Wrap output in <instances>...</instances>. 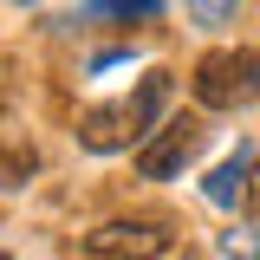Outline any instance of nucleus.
I'll list each match as a JSON object with an SVG mask.
<instances>
[{"mask_svg": "<svg viewBox=\"0 0 260 260\" xmlns=\"http://www.w3.org/2000/svg\"><path fill=\"white\" fill-rule=\"evenodd\" d=\"M32 169H39V156H32L26 143H7V150H0V182H7V189H20Z\"/></svg>", "mask_w": 260, "mask_h": 260, "instance_id": "6", "label": "nucleus"}, {"mask_svg": "<svg viewBox=\"0 0 260 260\" xmlns=\"http://www.w3.org/2000/svg\"><path fill=\"white\" fill-rule=\"evenodd\" d=\"M189 98L202 111H247L260 98V52L254 46H215L189 72Z\"/></svg>", "mask_w": 260, "mask_h": 260, "instance_id": "2", "label": "nucleus"}, {"mask_svg": "<svg viewBox=\"0 0 260 260\" xmlns=\"http://www.w3.org/2000/svg\"><path fill=\"white\" fill-rule=\"evenodd\" d=\"M169 91H176V78H169V72H150L130 98L91 104V111L78 117V143L98 150V156H111V150H143V143L156 137L162 111H169Z\"/></svg>", "mask_w": 260, "mask_h": 260, "instance_id": "1", "label": "nucleus"}, {"mask_svg": "<svg viewBox=\"0 0 260 260\" xmlns=\"http://www.w3.org/2000/svg\"><path fill=\"white\" fill-rule=\"evenodd\" d=\"M234 7H241V0H189V13L202 20V26H221V20H234Z\"/></svg>", "mask_w": 260, "mask_h": 260, "instance_id": "7", "label": "nucleus"}, {"mask_svg": "<svg viewBox=\"0 0 260 260\" xmlns=\"http://www.w3.org/2000/svg\"><path fill=\"white\" fill-rule=\"evenodd\" d=\"M247 215H260V162H254V176H247V202H241Z\"/></svg>", "mask_w": 260, "mask_h": 260, "instance_id": "9", "label": "nucleus"}, {"mask_svg": "<svg viewBox=\"0 0 260 260\" xmlns=\"http://www.w3.org/2000/svg\"><path fill=\"white\" fill-rule=\"evenodd\" d=\"M202 137H208V130H202V117H162L156 137L137 150V176H143V182H169V176H176V169L202 150Z\"/></svg>", "mask_w": 260, "mask_h": 260, "instance_id": "3", "label": "nucleus"}, {"mask_svg": "<svg viewBox=\"0 0 260 260\" xmlns=\"http://www.w3.org/2000/svg\"><path fill=\"white\" fill-rule=\"evenodd\" d=\"M247 176H254V156L247 150H234V156L208 176V202L215 208H234V202H247Z\"/></svg>", "mask_w": 260, "mask_h": 260, "instance_id": "5", "label": "nucleus"}, {"mask_svg": "<svg viewBox=\"0 0 260 260\" xmlns=\"http://www.w3.org/2000/svg\"><path fill=\"white\" fill-rule=\"evenodd\" d=\"M7 104H13V65H7V52H0V117H7Z\"/></svg>", "mask_w": 260, "mask_h": 260, "instance_id": "8", "label": "nucleus"}, {"mask_svg": "<svg viewBox=\"0 0 260 260\" xmlns=\"http://www.w3.org/2000/svg\"><path fill=\"white\" fill-rule=\"evenodd\" d=\"M85 254L91 260H162L169 234L156 221H104V228L85 234Z\"/></svg>", "mask_w": 260, "mask_h": 260, "instance_id": "4", "label": "nucleus"}, {"mask_svg": "<svg viewBox=\"0 0 260 260\" xmlns=\"http://www.w3.org/2000/svg\"><path fill=\"white\" fill-rule=\"evenodd\" d=\"M0 260H7V254H0Z\"/></svg>", "mask_w": 260, "mask_h": 260, "instance_id": "10", "label": "nucleus"}]
</instances>
